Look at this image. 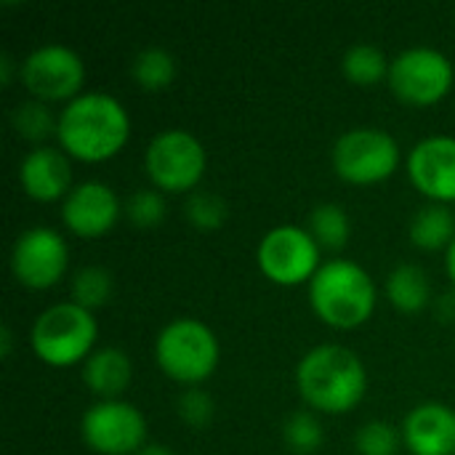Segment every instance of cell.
Returning <instances> with one entry per match:
<instances>
[{
    "label": "cell",
    "mask_w": 455,
    "mask_h": 455,
    "mask_svg": "<svg viewBox=\"0 0 455 455\" xmlns=\"http://www.w3.org/2000/svg\"><path fill=\"white\" fill-rule=\"evenodd\" d=\"M131 131L125 107L104 91H83L72 96L59 117L56 136L61 147L83 160H104L115 155Z\"/></svg>",
    "instance_id": "cell-1"
},
{
    "label": "cell",
    "mask_w": 455,
    "mask_h": 455,
    "mask_svg": "<svg viewBox=\"0 0 455 455\" xmlns=\"http://www.w3.org/2000/svg\"><path fill=\"white\" fill-rule=\"evenodd\" d=\"M363 360L339 344H320L309 349L296 365V387L301 397L325 413H344L365 395Z\"/></svg>",
    "instance_id": "cell-2"
},
{
    "label": "cell",
    "mask_w": 455,
    "mask_h": 455,
    "mask_svg": "<svg viewBox=\"0 0 455 455\" xmlns=\"http://www.w3.org/2000/svg\"><path fill=\"white\" fill-rule=\"evenodd\" d=\"M312 309L336 328H355L368 320L376 301L371 275L352 259H331L309 277Z\"/></svg>",
    "instance_id": "cell-3"
},
{
    "label": "cell",
    "mask_w": 455,
    "mask_h": 455,
    "mask_svg": "<svg viewBox=\"0 0 455 455\" xmlns=\"http://www.w3.org/2000/svg\"><path fill=\"white\" fill-rule=\"evenodd\" d=\"M96 339V320L91 309L61 301L43 309L29 331L35 355L48 365H72L88 357V349Z\"/></svg>",
    "instance_id": "cell-4"
},
{
    "label": "cell",
    "mask_w": 455,
    "mask_h": 455,
    "mask_svg": "<svg viewBox=\"0 0 455 455\" xmlns=\"http://www.w3.org/2000/svg\"><path fill=\"white\" fill-rule=\"evenodd\" d=\"M155 357L171 379L195 384L216 368L219 341L203 320L176 317L160 328L155 339Z\"/></svg>",
    "instance_id": "cell-5"
},
{
    "label": "cell",
    "mask_w": 455,
    "mask_h": 455,
    "mask_svg": "<svg viewBox=\"0 0 455 455\" xmlns=\"http://www.w3.org/2000/svg\"><path fill=\"white\" fill-rule=\"evenodd\" d=\"M400 163V147L384 128H349L333 141V168L341 179L371 184L387 179Z\"/></svg>",
    "instance_id": "cell-6"
},
{
    "label": "cell",
    "mask_w": 455,
    "mask_h": 455,
    "mask_svg": "<svg viewBox=\"0 0 455 455\" xmlns=\"http://www.w3.org/2000/svg\"><path fill=\"white\" fill-rule=\"evenodd\" d=\"M144 168L160 189H195L205 168V152L197 136H192L189 131L163 128L149 139L144 149Z\"/></svg>",
    "instance_id": "cell-7"
},
{
    "label": "cell",
    "mask_w": 455,
    "mask_h": 455,
    "mask_svg": "<svg viewBox=\"0 0 455 455\" xmlns=\"http://www.w3.org/2000/svg\"><path fill=\"white\" fill-rule=\"evenodd\" d=\"M256 261L269 280L293 285L317 272L320 245L309 229L296 224H280L261 235Z\"/></svg>",
    "instance_id": "cell-8"
},
{
    "label": "cell",
    "mask_w": 455,
    "mask_h": 455,
    "mask_svg": "<svg viewBox=\"0 0 455 455\" xmlns=\"http://www.w3.org/2000/svg\"><path fill=\"white\" fill-rule=\"evenodd\" d=\"M389 85L411 104H432L453 83L451 59L432 45H411L389 61Z\"/></svg>",
    "instance_id": "cell-9"
},
{
    "label": "cell",
    "mask_w": 455,
    "mask_h": 455,
    "mask_svg": "<svg viewBox=\"0 0 455 455\" xmlns=\"http://www.w3.org/2000/svg\"><path fill=\"white\" fill-rule=\"evenodd\" d=\"M80 435L88 448L104 455L136 453L147 437L144 416L123 400H99L80 419Z\"/></svg>",
    "instance_id": "cell-10"
},
{
    "label": "cell",
    "mask_w": 455,
    "mask_h": 455,
    "mask_svg": "<svg viewBox=\"0 0 455 455\" xmlns=\"http://www.w3.org/2000/svg\"><path fill=\"white\" fill-rule=\"evenodd\" d=\"M19 75L24 85L40 99H64V96L72 99L83 85L85 64L75 48L51 40V43H40L24 56Z\"/></svg>",
    "instance_id": "cell-11"
},
{
    "label": "cell",
    "mask_w": 455,
    "mask_h": 455,
    "mask_svg": "<svg viewBox=\"0 0 455 455\" xmlns=\"http://www.w3.org/2000/svg\"><path fill=\"white\" fill-rule=\"evenodd\" d=\"M67 269V243L51 227H29L11 245V272L29 288L53 285Z\"/></svg>",
    "instance_id": "cell-12"
},
{
    "label": "cell",
    "mask_w": 455,
    "mask_h": 455,
    "mask_svg": "<svg viewBox=\"0 0 455 455\" xmlns=\"http://www.w3.org/2000/svg\"><path fill=\"white\" fill-rule=\"evenodd\" d=\"M408 173L424 195L440 203L455 200V136L432 133L416 141L408 152Z\"/></svg>",
    "instance_id": "cell-13"
},
{
    "label": "cell",
    "mask_w": 455,
    "mask_h": 455,
    "mask_svg": "<svg viewBox=\"0 0 455 455\" xmlns=\"http://www.w3.org/2000/svg\"><path fill=\"white\" fill-rule=\"evenodd\" d=\"M117 213L120 200L115 189L96 179L75 184L61 200V219L80 237H99L115 224Z\"/></svg>",
    "instance_id": "cell-14"
},
{
    "label": "cell",
    "mask_w": 455,
    "mask_h": 455,
    "mask_svg": "<svg viewBox=\"0 0 455 455\" xmlns=\"http://www.w3.org/2000/svg\"><path fill=\"white\" fill-rule=\"evenodd\" d=\"M403 440L413 455L455 453V411L443 403H419L403 421Z\"/></svg>",
    "instance_id": "cell-15"
},
{
    "label": "cell",
    "mask_w": 455,
    "mask_h": 455,
    "mask_svg": "<svg viewBox=\"0 0 455 455\" xmlns=\"http://www.w3.org/2000/svg\"><path fill=\"white\" fill-rule=\"evenodd\" d=\"M19 181L24 192L35 200H53L67 195L69 187V160L61 149L37 144L19 163Z\"/></svg>",
    "instance_id": "cell-16"
},
{
    "label": "cell",
    "mask_w": 455,
    "mask_h": 455,
    "mask_svg": "<svg viewBox=\"0 0 455 455\" xmlns=\"http://www.w3.org/2000/svg\"><path fill=\"white\" fill-rule=\"evenodd\" d=\"M83 381L91 392L112 400L131 381V357L117 347H99L83 363Z\"/></svg>",
    "instance_id": "cell-17"
},
{
    "label": "cell",
    "mask_w": 455,
    "mask_h": 455,
    "mask_svg": "<svg viewBox=\"0 0 455 455\" xmlns=\"http://www.w3.org/2000/svg\"><path fill=\"white\" fill-rule=\"evenodd\" d=\"M455 237V216L453 211L443 203L421 205L411 219V240L419 248H448Z\"/></svg>",
    "instance_id": "cell-18"
},
{
    "label": "cell",
    "mask_w": 455,
    "mask_h": 455,
    "mask_svg": "<svg viewBox=\"0 0 455 455\" xmlns=\"http://www.w3.org/2000/svg\"><path fill=\"white\" fill-rule=\"evenodd\" d=\"M387 296L403 312H419L429 301V277L419 264H397L387 277Z\"/></svg>",
    "instance_id": "cell-19"
},
{
    "label": "cell",
    "mask_w": 455,
    "mask_h": 455,
    "mask_svg": "<svg viewBox=\"0 0 455 455\" xmlns=\"http://www.w3.org/2000/svg\"><path fill=\"white\" fill-rule=\"evenodd\" d=\"M131 75L136 77L139 85H144L149 91H157V88H163V85H168L173 80L176 59L163 45H144L131 59Z\"/></svg>",
    "instance_id": "cell-20"
},
{
    "label": "cell",
    "mask_w": 455,
    "mask_h": 455,
    "mask_svg": "<svg viewBox=\"0 0 455 455\" xmlns=\"http://www.w3.org/2000/svg\"><path fill=\"white\" fill-rule=\"evenodd\" d=\"M309 232L323 248H341L349 240V216L336 203H320L309 213Z\"/></svg>",
    "instance_id": "cell-21"
},
{
    "label": "cell",
    "mask_w": 455,
    "mask_h": 455,
    "mask_svg": "<svg viewBox=\"0 0 455 455\" xmlns=\"http://www.w3.org/2000/svg\"><path fill=\"white\" fill-rule=\"evenodd\" d=\"M344 72L363 85L379 83L384 75H389V61L384 56V51L373 43H355L347 48L344 61H341Z\"/></svg>",
    "instance_id": "cell-22"
},
{
    "label": "cell",
    "mask_w": 455,
    "mask_h": 455,
    "mask_svg": "<svg viewBox=\"0 0 455 455\" xmlns=\"http://www.w3.org/2000/svg\"><path fill=\"white\" fill-rule=\"evenodd\" d=\"M72 301L85 307V309H96L101 304L109 301L112 293V275L99 267V264H85L72 275Z\"/></svg>",
    "instance_id": "cell-23"
},
{
    "label": "cell",
    "mask_w": 455,
    "mask_h": 455,
    "mask_svg": "<svg viewBox=\"0 0 455 455\" xmlns=\"http://www.w3.org/2000/svg\"><path fill=\"white\" fill-rule=\"evenodd\" d=\"M11 123H13L16 133H21L24 139H32V141H40L51 131H56V120L51 115V109L43 104V99H29V101L16 104L11 112Z\"/></svg>",
    "instance_id": "cell-24"
},
{
    "label": "cell",
    "mask_w": 455,
    "mask_h": 455,
    "mask_svg": "<svg viewBox=\"0 0 455 455\" xmlns=\"http://www.w3.org/2000/svg\"><path fill=\"white\" fill-rule=\"evenodd\" d=\"M184 213L192 224L203 227V229H213L224 221L227 216V203L221 200V195H216L213 189H189L184 197Z\"/></svg>",
    "instance_id": "cell-25"
},
{
    "label": "cell",
    "mask_w": 455,
    "mask_h": 455,
    "mask_svg": "<svg viewBox=\"0 0 455 455\" xmlns=\"http://www.w3.org/2000/svg\"><path fill=\"white\" fill-rule=\"evenodd\" d=\"M283 437H285L291 451L312 453L323 443V427L309 411H293L283 424Z\"/></svg>",
    "instance_id": "cell-26"
},
{
    "label": "cell",
    "mask_w": 455,
    "mask_h": 455,
    "mask_svg": "<svg viewBox=\"0 0 455 455\" xmlns=\"http://www.w3.org/2000/svg\"><path fill=\"white\" fill-rule=\"evenodd\" d=\"M397 445H400L397 429L381 419L365 421L355 435V448L360 455H395Z\"/></svg>",
    "instance_id": "cell-27"
},
{
    "label": "cell",
    "mask_w": 455,
    "mask_h": 455,
    "mask_svg": "<svg viewBox=\"0 0 455 455\" xmlns=\"http://www.w3.org/2000/svg\"><path fill=\"white\" fill-rule=\"evenodd\" d=\"M125 213L139 227H152L165 216V197L157 189L139 187L125 200Z\"/></svg>",
    "instance_id": "cell-28"
},
{
    "label": "cell",
    "mask_w": 455,
    "mask_h": 455,
    "mask_svg": "<svg viewBox=\"0 0 455 455\" xmlns=\"http://www.w3.org/2000/svg\"><path fill=\"white\" fill-rule=\"evenodd\" d=\"M176 408H179V416L189 427H205L211 421V416H213V400H211V395L203 392V389H197V387L184 389L181 397H179V403H176Z\"/></svg>",
    "instance_id": "cell-29"
},
{
    "label": "cell",
    "mask_w": 455,
    "mask_h": 455,
    "mask_svg": "<svg viewBox=\"0 0 455 455\" xmlns=\"http://www.w3.org/2000/svg\"><path fill=\"white\" fill-rule=\"evenodd\" d=\"M133 455H173L165 445H160V443H149V445H141L139 451Z\"/></svg>",
    "instance_id": "cell-30"
},
{
    "label": "cell",
    "mask_w": 455,
    "mask_h": 455,
    "mask_svg": "<svg viewBox=\"0 0 455 455\" xmlns=\"http://www.w3.org/2000/svg\"><path fill=\"white\" fill-rule=\"evenodd\" d=\"M445 269H448V277L455 283V237L451 240V245L445 248Z\"/></svg>",
    "instance_id": "cell-31"
},
{
    "label": "cell",
    "mask_w": 455,
    "mask_h": 455,
    "mask_svg": "<svg viewBox=\"0 0 455 455\" xmlns=\"http://www.w3.org/2000/svg\"><path fill=\"white\" fill-rule=\"evenodd\" d=\"M11 349V328L8 325H0V355L5 357Z\"/></svg>",
    "instance_id": "cell-32"
},
{
    "label": "cell",
    "mask_w": 455,
    "mask_h": 455,
    "mask_svg": "<svg viewBox=\"0 0 455 455\" xmlns=\"http://www.w3.org/2000/svg\"><path fill=\"white\" fill-rule=\"evenodd\" d=\"M0 80L3 83L11 80V56L8 53H0Z\"/></svg>",
    "instance_id": "cell-33"
}]
</instances>
